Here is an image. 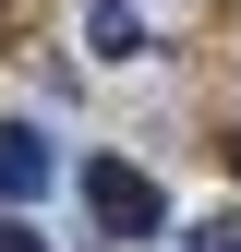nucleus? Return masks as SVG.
<instances>
[{"label": "nucleus", "instance_id": "1", "mask_svg": "<svg viewBox=\"0 0 241 252\" xmlns=\"http://www.w3.org/2000/svg\"><path fill=\"white\" fill-rule=\"evenodd\" d=\"M84 216H97L109 240H157L169 228V192L133 168V156H84Z\"/></svg>", "mask_w": 241, "mask_h": 252}, {"label": "nucleus", "instance_id": "2", "mask_svg": "<svg viewBox=\"0 0 241 252\" xmlns=\"http://www.w3.org/2000/svg\"><path fill=\"white\" fill-rule=\"evenodd\" d=\"M24 192H48V132L37 120H0V204H24Z\"/></svg>", "mask_w": 241, "mask_h": 252}, {"label": "nucleus", "instance_id": "3", "mask_svg": "<svg viewBox=\"0 0 241 252\" xmlns=\"http://www.w3.org/2000/svg\"><path fill=\"white\" fill-rule=\"evenodd\" d=\"M84 36H97V60H145V24L120 12V0H97V12H84Z\"/></svg>", "mask_w": 241, "mask_h": 252}, {"label": "nucleus", "instance_id": "4", "mask_svg": "<svg viewBox=\"0 0 241 252\" xmlns=\"http://www.w3.org/2000/svg\"><path fill=\"white\" fill-rule=\"evenodd\" d=\"M0 252H48V240H37V228H24V216H0Z\"/></svg>", "mask_w": 241, "mask_h": 252}, {"label": "nucleus", "instance_id": "5", "mask_svg": "<svg viewBox=\"0 0 241 252\" xmlns=\"http://www.w3.org/2000/svg\"><path fill=\"white\" fill-rule=\"evenodd\" d=\"M193 252H241V228H193Z\"/></svg>", "mask_w": 241, "mask_h": 252}]
</instances>
